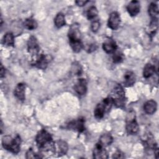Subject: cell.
I'll return each mask as SVG.
<instances>
[{"label":"cell","instance_id":"cell-6","mask_svg":"<svg viewBox=\"0 0 159 159\" xmlns=\"http://www.w3.org/2000/svg\"><path fill=\"white\" fill-rule=\"evenodd\" d=\"M85 120L83 117H80L77 120L71 121L67 125V127L70 129H73L78 131V132H82L85 130Z\"/></svg>","mask_w":159,"mask_h":159},{"label":"cell","instance_id":"cell-18","mask_svg":"<svg viewBox=\"0 0 159 159\" xmlns=\"http://www.w3.org/2000/svg\"><path fill=\"white\" fill-rule=\"evenodd\" d=\"M105 113H106V107L103 102L102 101L98 104L96 106L94 111V116L97 119H101L104 117Z\"/></svg>","mask_w":159,"mask_h":159},{"label":"cell","instance_id":"cell-30","mask_svg":"<svg viewBox=\"0 0 159 159\" xmlns=\"http://www.w3.org/2000/svg\"><path fill=\"white\" fill-rule=\"evenodd\" d=\"M72 71L73 73H75V75H79L80 74H81V68L78 63H75V65H73V66H72Z\"/></svg>","mask_w":159,"mask_h":159},{"label":"cell","instance_id":"cell-24","mask_svg":"<svg viewBox=\"0 0 159 159\" xmlns=\"http://www.w3.org/2000/svg\"><path fill=\"white\" fill-rule=\"evenodd\" d=\"M65 17L63 13H58L55 19H54V24L57 28H61L65 25Z\"/></svg>","mask_w":159,"mask_h":159},{"label":"cell","instance_id":"cell-33","mask_svg":"<svg viewBox=\"0 0 159 159\" xmlns=\"http://www.w3.org/2000/svg\"><path fill=\"white\" fill-rule=\"evenodd\" d=\"M0 74H1V78H3L4 76H5V74H6V69L4 68V67L3 66V65L1 64V72H0Z\"/></svg>","mask_w":159,"mask_h":159},{"label":"cell","instance_id":"cell-32","mask_svg":"<svg viewBox=\"0 0 159 159\" xmlns=\"http://www.w3.org/2000/svg\"><path fill=\"white\" fill-rule=\"evenodd\" d=\"M89 1H81V0H80V1H75V3L76 4L77 6H83L84 5H86V3H88Z\"/></svg>","mask_w":159,"mask_h":159},{"label":"cell","instance_id":"cell-22","mask_svg":"<svg viewBox=\"0 0 159 159\" xmlns=\"http://www.w3.org/2000/svg\"><path fill=\"white\" fill-rule=\"evenodd\" d=\"M2 43L4 45L9 47H14V36L12 32H7L4 34L2 39Z\"/></svg>","mask_w":159,"mask_h":159},{"label":"cell","instance_id":"cell-2","mask_svg":"<svg viewBox=\"0 0 159 159\" xmlns=\"http://www.w3.org/2000/svg\"><path fill=\"white\" fill-rule=\"evenodd\" d=\"M21 139L19 135H16L12 139L9 135L4 136L2 139V145L4 149L14 154H17L20 150Z\"/></svg>","mask_w":159,"mask_h":159},{"label":"cell","instance_id":"cell-15","mask_svg":"<svg viewBox=\"0 0 159 159\" xmlns=\"http://www.w3.org/2000/svg\"><path fill=\"white\" fill-rule=\"evenodd\" d=\"M48 62L49 59L48 58V57L44 54H41L37 57L34 63V65L37 68L39 69L45 70L47 68Z\"/></svg>","mask_w":159,"mask_h":159},{"label":"cell","instance_id":"cell-26","mask_svg":"<svg viewBox=\"0 0 159 159\" xmlns=\"http://www.w3.org/2000/svg\"><path fill=\"white\" fill-rule=\"evenodd\" d=\"M98 11L95 6L90 7L86 12V16L88 20H93L96 17L98 16Z\"/></svg>","mask_w":159,"mask_h":159},{"label":"cell","instance_id":"cell-9","mask_svg":"<svg viewBox=\"0 0 159 159\" xmlns=\"http://www.w3.org/2000/svg\"><path fill=\"white\" fill-rule=\"evenodd\" d=\"M102 48L107 53H113L117 50V45L114 40L108 37L104 40Z\"/></svg>","mask_w":159,"mask_h":159},{"label":"cell","instance_id":"cell-21","mask_svg":"<svg viewBox=\"0 0 159 159\" xmlns=\"http://www.w3.org/2000/svg\"><path fill=\"white\" fill-rule=\"evenodd\" d=\"M148 12L152 19H158L159 13L158 5L155 2H151L148 7Z\"/></svg>","mask_w":159,"mask_h":159},{"label":"cell","instance_id":"cell-12","mask_svg":"<svg viewBox=\"0 0 159 159\" xmlns=\"http://www.w3.org/2000/svg\"><path fill=\"white\" fill-rule=\"evenodd\" d=\"M74 89L80 96L84 95L87 91V82L85 79H79L74 86Z\"/></svg>","mask_w":159,"mask_h":159},{"label":"cell","instance_id":"cell-31","mask_svg":"<svg viewBox=\"0 0 159 159\" xmlns=\"http://www.w3.org/2000/svg\"><path fill=\"white\" fill-rule=\"evenodd\" d=\"M125 157L124 153L120 150H117L112 155L113 158H124Z\"/></svg>","mask_w":159,"mask_h":159},{"label":"cell","instance_id":"cell-23","mask_svg":"<svg viewBox=\"0 0 159 159\" xmlns=\"http://www.w3.org/2000/svg\"><path fill=\"white\" fill-rule=\"evenodd\" d=\"M24 27L28 29V30H34L35 29H37V26H38V24L37 22V21L35 20V19L32 18V17H29L27 18L25 20V21L24 22Z\"/></svg>","mask_w":159,"mask_h":159},{"label":"cell","instance_id":"cell-4","mask_svg":"<svg viewBox=\"0 0 159 159\" xmlns=\"http://www.w3.org/2000/svg\"><path fill=\"white\" fill-rule=\"evenodd\" d=\"M126 132L129 135H135L139 132V127L134 112H129L126 119Z\"/></svg>","mask_w":159,"mask_h":159},{"label":"cell","instance_id":"cell-1","mask_svg":"<svg viewBox=\"0 0 159 159\" xmlns=\"http://www.w3.org/2000/svg\"><path fill=\"white\" fill-rule=\"evenodd\" d=\"M35 142L39 148L43 152H53L54 142L51 134L45 129L40 130L37 134Z\"/></svg>","mask_w":159,"mask_h":159},{"label":"cell","instance_id":"cell-19","mask_svg":"<svg viewBox=\"0 0 159 159\" xmlns=\"http://www.w3.org/2000/svg\"><path fill=\"white\" fill-rule=\"evenodd\" d=\"M113 142V138L109 134H103L101 135L98 143L104 147L110 145Z\"/></svg>","mask_w":159,"mask_h":159},{"label":"cell","instance_id":"cell-29","mask_svg":"<svg viewBox=\"0 0 159 159\" xmlns=\"http://www.w3.org/2000/svg\"><path fill=\"white\" fill-rule=\"evenodd\" d=\"M99 28H100V22L98 20H94V21L92 22L91 25V29L93 32H98Z\"/></svg>","mask_w":159,"mask_h":159},{"label":"cell","instance_id":"cell-13","mask_svg":"<svg viewBox=\"0 0 159 159\" xmlns=\"http://www.w3.org/2000/svg\"><path fill=\"white\" fill-rule=\"evenodd\" d=\"M127 11L130 16H135L139 12L140 10V4L138 1H132L127 6Z\"/></svg>","mask_w":159,"mask_h":159},{"label":"cell","instance_id":"cell-27","mask_svg":"<svg viewBox=\"0 0 159 159\" xmlns=\"http://www.w3.org/2000/svg\"><path fill=\"white\" fill-rule=\"evenodd\" d=\"M124 58V54L119 51H116L114 53H113L112 55V61L115 63H121Z\"/></svg>","mask_w":159,"mask_h":159},{"label":"cell","instance_id":"cell-5","mask_svg":"<svg viewBox=\"0 0 159 159\" xmlns=\"http://www.w3.org/2000/svg\"><path fill=\"white\" fill-rule=\"evenodd\" d=\"M68 150V146L65 141L59 140L54 142L53 153L57 154L58 156L66 155Z\"/></svg>","mask_w":159,"mask_h":159},{"label":"cell","instance_id":"cell-28","mask_svg":"<svg viewBox=\"0 0 159 159\" xmlns=\"http://www.w3.org/2000/svg\"><path fill=\"white\" fill-rule=\"evenodd\" d=\"M42 157H43L42 156H40V155L35 153L32 148H29L26 152V155H25L26 158H39Z\"/></svg>","mask_w":159,"mask_h":159},{"label":"cell","instance_id":"cell-11","mask_svg":"<svg viewBox=\"0 0 159 159\" xmlns=\"http://www.w3.org/2000/svg\"><path fill=\"white\" fill-rule=\"evenodd\" d=\"M93 155L94 158L96 159H106L108 158V154L104 147L97 143L93 149Z\"/></svg>","mask_w":159,"mask_h":159},{"label":"cell","instance_id":"cell-3","mask_svg":"<svg viewBox=\"0 0 159 159\" xmlns=\"http://www.w3.org/2000/svg\"><path fill=\"white\" fill-rule=\"evenodd\" d=\"M113 100V104L117 107L123 108L126 102L125 91L120 84H117L113 89L110 96Z\"/></svg>","mask_w":159,"mask_h":159},{"label":"cell","instance_id":"cell-20","mask_svg":"<svg viewBox=\"0 0 159 159\" xmlns=\"http://www.w3.org/2000/svg\"><path fill=\"white\" fill-rule=\"evenodd\" d=\"M156 71L155 66L151 63H147L143 70V76L145 78H148L151 77Z\"/></svg>","mask_w":159,"mask_h":159},{"label":"cell","instance_id":"cell-14","mask_svg":"<svg viewBox=\"0 0 159 159\" xmlns=\"http://www.w3.org/2000/svg\"><path fill=\"white\" fill-rule=\"evenodd\" d=\"M25 84L22 83H18L14 90V96L20 101H24L25 99Z\"/></svg>","mask_w":159,"mask_h":159},{"label":"cell","instance_id":"cell-17","mask_svg":"<svg viewBox=\"0 0 159 159\" xmlns=\"http://www.w3.org/2000/svg\"><path fill=\"white\" fill-rule=\"evenodd\" d=\"M157 109V104L154 100L147 101L143 105V110L147 114H153Z\"/></svg>","mask_w":159,"mask_h":159},{"label":"cell","instance_id":"cell-25","mask_svg":"<svg viewBox=\"0 0 159 159\" xmlns=\"http://www.w3.org/2000/svg\"><path fill=\"white\" fill-rule=\"evenodd\" d=\"M69 43L73 51L75 53H78L81 52V50L83 48V43L81 40L69 41Z\"/></svg>","mask_w":159,"mask_h":159},{"label":"cell","instance_id":"cell-10","mask_svg":"<svg viewBox=\"0 0 159 159\" xmlns=\"http://www.w3.org/2000/svg\"><path fill=\"white\" fill-rule=\"evenodd\" d=\"M40 48L37 39L34 36H30L27 41V50L33 55H37Z\"/></svg>","mask_w":159,"mask_h":159},{"label":"cell","instance_id":"cell-16","mask_svg":"<svg viewBox=\"0 0 159 159\" xmlns=\"http://www.w3.org/2000/svg\"><path fill=\"white\" fill-rule=\"evenodd\" d=\"M136 81V76L134 72L127 71L124 75V83L127 87H130L134 84Z\"/></svg>","mask_w":159,"mask_h":159},{"label":"cell","instance_id":"cell-7","mask_svg":"<svg viewBox=\"0 0 159 159\" xmlns=\"http://www.w3.org/2000/svg\"><path fill=\"white\" fill-rule=\"evenodd\" d=\"M81 32L80 30V25L78 24H72L68 30V37L69 41L81 40Z\"/></svg>","mask_w":159,"mask_h":159},{"label":"cell","instance_id":"cell-8","mask_svg":"<svg viewBox=\"0 0 159 159\" xmlns=\"http://www.w3.org/2000/svg\"><path fill=\"white\" fill-rule=\"evenodd\" d=\"M120 24V17L117 12H112L110 14L107 25L112 30H116Z\"/></svg>","mask_w":159,"mask_h":159}]
</instances>
